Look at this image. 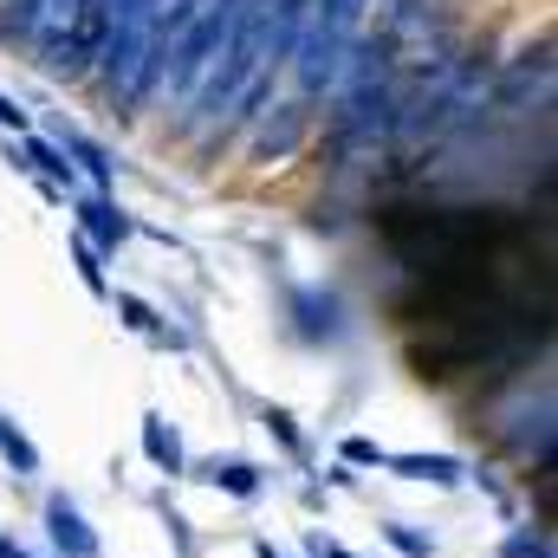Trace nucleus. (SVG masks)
Returning a JSON list of instances; mask_svg holds the SVG:
<instances>
[{
	"label": "nucleus",
	"instance_id": "obj_1",
	"mask_svg": "<svg viewBox=\"0 0 558 558\" xmlns=\"http://www.w3.org/2000/svg\"><path fill=\"white\" fill-rule=\"evenodd\" d=\"M189 487H208V494H221L234 507H260L274 494V468L254 461V454H241V448H221V454L189 461Z\"/></svg>",
	"mask_w": 558,
	"mask_h": 558
},
{
	"label": "nucleus",
	"instance_id": "obj_2",
	"mask_svg": "<svg viewBox=\"0 0 558 558\" xmlns=\"http://www.w3.org/2000/svg\"><path fill=\"white\" fill-rule=\"evenodd\" d=\"M39 539H46V558H105V533L65 487L39 494Z\"/></svg>",
	"mask_w": 558,
	"mask_h": 558
},
{
	"label": "nucleus",
	"instance_id": "obj_3",
	"mask_svg": "<svg viewBox=\"0 0 558 558\" xmlns=\"http://www.w3.org/2000/svg\"><path fill=\"white\" fill-rule=\"evenodd\" d=\"M384 474L403 481V487H428V494H461L468 487V454H448V448H390Z\"/></svg>",
	"mask_w": 558,
	"mask_h": 558
},
{
	"label": "nucleus",
	"instance_id": "obj_4",
	"mask_svg": "<svg viewBox=\"0 0 558 558\" xmlns=\"http://www.w3.org/2000/svg\"><path fill=\"white\" fill-rule=\"evenodd\" d=\"M137 448H143V461L156 468V481L162 487H175V481H189V441H182V422H169L162 410H143L137 422Z\"/></svg>",
	"mask_w": 558,
	"mask_h": 558
},
{
	"label": "nucleus",
	"instance_id": "obj_5",
	"mask_svg": "<svg viewBox=\"0 0 558 558\" xmlns=\"http://www.w3.org/2000/svg\"><path fill=\"white\" fill-rule=\"evenodd\" d=\"M72 234H85V241L111 260V254L137 234V221L118 208V195H98V189H92V195H78V202H72Z\"/></svg>",
	"mask_w": 558,
	"mask_h": 558
},
{
	"label": "nucleus",
	"instance_id": "obj_6",
	"mask_svg": "<svg viewBox=\"0 0 558 558\" xmlns=\"http://www.w3.org/2000/svg\"><path fill=\"white\" fill-rule=\"evenodd\" d=\"M0 468H7L13 481H39V474H46V454H39V441H33L20 422L7 416V410H0Z\"/></svg>",
	"mask_w": 558,
	"mask_h": 558
},
{
	"label": "nucleus",
	"instance_id": "obj_7",
	"mask_svg": "<svg viewBox=\"0 0 558 558\" xmlns=\"http://www.w3.org/2000/svg\"><path fill=\"white\" fill-rule=\"evenodd\" d=\"M377 539L397 558H441V539H435L428 526H416V520H403V513H384V520H377Z\"/></svg>",
	"mask_w": 558,
	"mask_h": 558
},
{
	"label": "nucleus",
	"instance_id": "obj_8",
	"mask_svg": "<svg viewBox=\"0 0 558 558\" xmlns=\"http://www.w3.org/2000/svg\"><path fill=\"white\" fill-rule=\"evenodd\" d=\"M494 558H558L553 520H513V526L494 539Z\"/></svg>",
	"mask_w": 558,
	"mask_h": 558
},
{
	"label": "nucleus",
	"instance_id": "obj_9",
	"mask_svg": "<svg viewBox=\"0 0 558 558\" xmlns=\"http://www.w3.org/2000/svg\"><path fill=\"white\" fill-rule=\"evenodd\" d=\"M254 416H260V428L274 435V448H279V454H286V461H299V468L312 461V441H305V428H299V416H292L286 403H260Z\"/></svg>",
	"mask_w": 558,
	"mask_h": 558
},
{
	"label": "nucleus",
	"instance_id": "obj_10",
	"mask_svg": "<svg viewBox=\"0 0 558 558\" xmlns=\"http://www.w3.org/2000/svg\"><path fill=\"white\" fill-rule=\"evenodd\" d=\"M149 507H156V520H162V533H169V546H175V558H202V539H195V520L169 500V487H156L149 494Z\"/></svg>",
	"mask_w": 558,
	"mask_h": 558
},
{
	"label": "nucleus",
	"instance_id": "obj_11",
	"mask_svg": "<svg viewBox=\"0 0 558 558\" xmlns=\"http://www.w3.org/2000/svg\"><path fill=\"white\" fill-rule=\"evenodd\" d=\"M331 461H344L351 474H384L390 448H384L377 435H364V428H344V435H338V454H331Z\"/></svg>",
	"mask_w": 558,
	"mask_h": 558
},
{
	"label": "nucleus",
	"instance_id": "obj_12",
	"mask_svg": "<svg viewBox=\"0 0 558 558\" xmlns=\"http://www.w3.org/2000/svg\"><path fill=\"white\" fill-rule=\"evenodd\" d=\"M72 267H78V279H85V292H92V299H111V292H118L111 274H105V254H98L85 234H72Z\"/></svg>",
	"mask_w": 558,
	"mask_h": 558
},
{
	"label": "nucleus",
	"instance_id": "obj_13",
	"mask_svg": "<svg viewBox=\"0 0 558 558\" xmlns=\"http://www.w3.org/2000/svg\"><path fill=\"white\" fill-rule=\"evenodd\" d=\"M111 305H118V318H124V331H137V338H149V331L162 325V312H156L149 299H137V292H111Z\"/></svg>",
	"mask_w": 558,
	"mask_h": 558
},
{
	"label": "nucleus",
	"instance_id": "obj_14",
	"mask_svg": "<svg viewBox=\"0 0 558 558\" xmlns=\"http://www.w3.org/2000/svg\"><path fill=\"white\" fill-rule=\"evenodd\" d=\"M299 553H305V558H364L357 546H344V539H338V533H325V526H305Z\"/></svg>",
	"mask_w": 558,
	"mask_h": 558
},
{
	"label": "nucleus",
	"instance_id": "obj_15",
	"mask_svg": "<svg viewBox=\"0 0 558 558\" xmlns=\"http://www.w3.org/2000/svg\"><path fill=\"white\" fill-rule=\"evenodd\" d=\"M318 487H325V494H357V487H364V474H351L344 461H331V468H318Z\"/></svg>",
	"mask_w": 558,
	"mask_h": 558
},
{
	"label": "nucleus",
	"instance_id": "obj_16",
	"mask_svg": "<svg viewBox=\"0 0 558 558\" xmlns=\"http://www.w3.org/2000/svg\"><path fill=\"white\" fill-rule=\"evenodd\" d=\"M299 507H305V513H312V520H318V513H325V507H331V494H325V487H318V474H299Z\"/></svg>",
	"mask_w": 558,
	"mask_h": 558
},
{
	"label": "nucleus",
	"instance_id": "obj_17",
	"mask_svg": "<svg viewBox=\"0 0 558 558\" xmlns=\"http://www.w3.org/2000/svg\"><path fill=\"white\" fill-rule=\"evenodd\" d=\"M0 131H7V137H33V118H26L13 98H0Z\"/></svg>",
	"mask_w": 558,
	"mask_h": 558
},
{
	"label": "nucleus",
	"instance_id": "obj_18",
	"mask_svg": "<svg viewBox=\"0 0 558 558\" xmlns=\"http://www.w3.org/2000/svg\"><path fill=\"white\" fill-rule=\"evenodd\" d=\"M0 558H46V553H33V546L13 533V526H0Z\"/></svg>",
	"mask_w": 558,
	"mask_h": 558
},
{
	"label": "nucleus",
	"instance_id": "obj_19",
	"mask_svg": "<svg viewBox=\"0 0 558 558\" xmlns=\"http://www.w3.org/2000/svg\"><path fill=\"white\" fill-rule=\"evenodd\" d=\"M286 558H305V553H286Z\"/></svg>",
	"mask_w": 558,
	"mask_h": 558
}]
</instances>
